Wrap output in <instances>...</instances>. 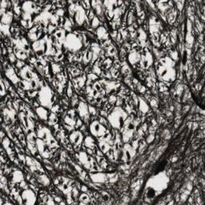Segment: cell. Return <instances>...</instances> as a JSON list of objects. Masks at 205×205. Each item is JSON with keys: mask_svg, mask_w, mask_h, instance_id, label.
I'll return each instance as SVG.
<instances>
[{"mask_svg": "<svg viewBox=\"0 0 205 205\" xmlns=\"http://www.w3.org/2000/svg\"><path fill=\"white\" fill-rule=\"evenodd\" d=\"M19 75L21 76L22 79H23V80L31 81L36 76V74L33 72L30 66H24L19 71Z\"/></svg>", "mask_w": 205, "mask_h": 205, "instance_id": "obj_11", "label": "cell"}, {"mask_svg": "<svg viewBox=\"0 0 205 205\" xmlns=\"http://www.w3.org/2000/svg\"><path fill=\"white\" fill-rule=\"evenodd\" d=\"M151 104H152V107L155 106V107H156L158 106V104H157V103H156V100H154V99H153V100H152V102H151Z\"/></svg>", "mask_w": 205, "mask_h": 205, "instance_id": "obj_45", "label": "cell"}, {"mask_svg": "<svg viewBox=\"0 0 205 205\" xmlns=\"http://www.w3.org/2000/svg\"><path fill=\"white\" fill-rule=\"evenodd\" d=\"M175 62L170 58H163L160 59L158 74L164 81L172 82L175 80L176 71L175 69Z\"/></svg>", "mask_w": 205, "mask_h": 205, "instance_id": "obj_2", "label": "cell"}, {"mask_svg": "<svg viewBox=\"0 0 205 205\" xmlns=\"http://www.w3.org/2000/svg\"><path fill=\"white\" fill-rule=\"evenodd\" d=\"M140 59L141 55H139V53L136 52V51L131 52V53L129 54V55H128V61H129V63L132 65L140 63Z\"/></svg>", "mask_w": 205, "mask_h": 205, "instance_id": "obj_21", "label": "cell"}, {"mask_svg": "<svg viewBox=\"0 0 205 205\" xmlns=\"http://www.w3.org/2000/svg\"><path fill=\"white\" fill-rule=\"evenodd\" d=\"M57 15H63V10H59V11H57Z\"/></svg>", "mask_w": 205, "mask_h": 205, "instance_id": "obj_48", "label": "cell"}, {"mask_svg": "<svg viewBox=\"0 0 205 205\" xmlns=\"http://www.w3.org/2000/svg\"><path fill=\"white\" fill-rule=\"evenodd\" d=\"M80 200L84 202V203H89V197L86 194H82L80 196Z\"/></svg>", "mask_w": 205, "mask_h": 205, "instance_id": "obj_37", "label": "cell"}, {"mask_svg": "<svg viewBox=\"0 0 205 205\" xmlns=\"http://www.w3.org/2000/svg\"><path fill=\"white\" fill-rule=\"evenodd\" d=\"M9 58H10V60H11V63H15V60H16V59H15V58H16V56H15V55H14L13 53H10Z\"/></svg>", "mask_w": 205, "mask_h": 205, "instance_id": "obj_42", "label": "cell"}, {"mask_svg": "<svg viewBox=\"0 0 205 205\" xmlns=\"http://www.w3.org/2000/svg\"><path fill=\"white\" fill-rule=\"evenodd\" d=\"M10 144H11V141H10V139H8L7 137H5V138L2 139V145H3L4 148H5L6 150H7V152L9 151Z\"/></svg>", "mask_w": 205, "mask_h": 205, "instance_id": "obj_34", "label": "cell"}, {"mask_svg": "<svg viewBox=\"0 0 205 205\" xmlns=\"http://www.w3.org/2000/svg\"><path fill=\"white\" fill-rule=\"evenodd\" d=\"M89 113L91 116H95L96 115V110L92 107H89Z\"/></svg>", "mask_w": 205, "mask_h": 205, "instance_id": "obj_41", "label": "cell"}, {"mask_svg": "<svg viewBox=\"0 0 205 205\" xmlns=\"http://www.w3.org/2000/svg\"><path fill=\"white\" fill-rule=\"evenodd\" d=\"M36 146L40 155L44 158H48L50 156V152L48 151L46 144L42 139H36Z\"/></svg>", "mask_w": 205, "mask_h": 205, "instance_id": "obj_14", "label": "cell"}, {"mask_svg": "<svg viewBox=\"0 0 205 205\" xmlns=\"http://www.w3.org/2000/svg\"><path fill=\"white\" fill-rule=\"evenodd\" d=\"M1 86H2V91H1V95H2V96H3V95L7 93V91H5V88H6V89H7V88H6V86H4L3 80H2V83H1Z\"/></svg>", "mask_w": 205, "mask_h": 205, "instance_id": "obj_40", "label": "cell"}, {"mask_svg": "<svg viewBox=\"0 0 205 205\" xmlns=\"http://www.w3.org/2000/svg\"><path fill=\"white\" fill-rule=\"evenodd\" d=\"M127 118V114L126 113L125 111L123 110L120 107H117L109 115L107 120H108L109 124H111V126L113 128L120 129V128L124 127Z\"/></svg>", "mask_w": 205, "mask_h": 205, "instance_id": "obj_3", "label": "cell"}, {"mask_svg": "<svg viewBox=\"0 0 205 205\" xmlns=\"http://www.w3.org/2000/svg\"><path fill=\"white\" fill-rule=\"evenodd\" d=\"M84 145L88 148H90V149H94L95 147V140L91 136L86 137V139H84Z\"/></svg>", "mask_w": 205, "mask_h": 205, "instance_id": "obj_27", "label": "cell"}, {"mask_svg": "<svg viewBox=\"0 0 205 205\" xmlns=\"http://www.w3.org/2000/svg\"><path fill=\"white\" fill-rule=\"evenodd\" d=\"M1 31L5 35L9 36L11 33H10V26L9 25H4L1 23Z\"/></svg>", "mask_w": 205, "mask_h": 205, "instance_id": "obj_31", "label": "cell"}, {"mask_svg": "<svg viewBox=\"0 0 205 205\" xmlns=\"http://www.w3.org/2000/svg\"><path fill=\"white\" fill-rule=\"evenodd\" d=\"M37 181L38 183H39L41 185L44 187H48L50 185V180L48 176L44 174H42V175H39L37 176Z\"/></svg>", "mask_w": 205, "mask_h": 205, "instance_id": "obj_25", "label": "cell"}, {"mask_svg": "<svg viewBox=\"0 0 205 205\" xmlns=\"http://www.w3.org/2000/svg\"><path fill=\"white\" fill-rule=\"evenodd\" d=\"M22 8H23V13L28 14V15H31V14L37 11V6L32 2H25L23 4Z\"/></svg>", "mask_w": 205, "mask_h": 205, "instance_id": "obj_15", "label": "cell"}, {"mask_svg": "<svg viewBox=\"0 0 205 205\" xmlns=\"http://www.w3.org/2000/svg\"><path fill=\"white\" fill-rule=\"evenodd\" d=\"M75 20L76 24L78 26H82L84 25V22L87 19V15L85 14V11L81 6L75 7Z\"/></svg>", "mask_w": 205, "mask_h": 205, "instance_id": "obj_8", "label": "cell"}, {"mask_svg": "<svg viewBox=\"0 0 205 205\" xmlns=\"http://www.w3.org/2000/svg\"><path fill=\"white\" fill-rule=\"evenodd\" d=\"M35 112H36L37 116H39L40 120H43V121H47L48 120V118H49V114H48V110L46 109V107H37L35 109Z\"/></svg>", "mask_w": 205, "mask_h": 205, "instance_id": "obj_18", "label": "cell"}, {"mask_svg": "<svg viewBox=\"0 0 205 205\" xmlns=\"http://www.w3.org/2000/svg\"><path fill=\"white\" fill-rule=\"evenodd\" d=\"M23 179H24V177H23V173L20 171H15L12 174V182L15 183V184L21 183L22 181L24 180Z\"/></svg>", "mask_w": 205, "mask_h": 205, "instance_id": "obj_23", "label": "cell"}, {"mask_svg": "<svg viewBox=\"0 0 205 205\" xmlns=\"http://www.w3.org/2000/svg\"><path fill=\"white\" fill-rule=\"evenodd\" d=\"M15 56L19 58V59H26L27 58V55L23 50H19L15 51Z\"/></svg>", "mask_w": 205, "mask_h": 205, "instance_id": "obj_30", "label": "cell"}, {"mask_svg": "<svg viewBox=\"0 0 205 205\" xmlns=\"http://www.w3.org/2000/svg\"><path fill=\"white\" fill-rule=\"evenodd\" d=\"M99 147H100V149L102 150V152H104V153H107V152L110 150V145H109L106 141H101V142L99 143Z\"/></svg>", "mask_w": 205, "mask_h": 205, "instance_id": "obj_29", "label": "cell"}, {"mask_svg": "<svg viewBox=\"0 0 205 205\" xmlns=\"http://www.w3.org/2000/svg\"><path fill=\"white\" fill-rule=\"evenodd\" d=\"M53 93L48 86H43L38 92V100L40 105L46 108H51L52 107Z\"/></svg>", "mask_w": 205, "mask_h": 205, "instance_id": "obj_5", "label": "cell"}, {"mask_svg": "<svg viewBox=\"0 0 205 205\" xmlns=\"http://www.w3.org/2000/svg\"><path fill=\"white\" fill-rule=\"evenodd\" d=\"M116 98L115 96H111L110 99H109V102H111V103H114V102H116Z\"/></svg>", "mask_w": 205, "mask_h": 205, "instance_id": "obj_44", "label": "cell"}, {"mask_svg": "<svg viewBox=\"0 0 205 205\" xmlns=\"http://www.w3.org/2000/svg\"><path fill=\"white\" fill-rule=\"evenodd\" d=\"M91 180L94 183H97V184H103L106 182L107 175L103 173H95V174H91Z\"/></svg>", "mask_w": 205, "mask_h": 205, "instance_id": "obj_19", "label": "cell"}, {"mask_svg": "<svg viewBox=\"0 0 205 205\" xmlns=\"http://www.w3.org/2000/svg\"><path fill=\"white\" fill-rule=\"evenodd\" d=\"M153 63V58L150 52H146L144 55H141L140 65L143 68H148Z\"/></svg>", "mask_w": 205, "mask_h": 205, "instance_id": "obj_13", "label": "cell"}, {"mask_svg": "<svg viewBox=\"0 0 205 205\" xmlns=\"http://www.w3.org/2000/svg\"><path fill=\"white\" fill-rule=\"evenodd\" d=\"M170 184V179L167 172L161 171L152 175L148 179L144 187L145 199H155L167 189Z\"/></svg>", "mask_w": 205, "mask_h": 205, "instance_id": "obj_1", "label": "cell"}, {"mask_svg": "<svg viewBox=\"0 0 205 205\" xmlns=\"http://www.w3.org/2000/svg\"><path fill=\"white\" fill-rule=\"evenodd\" d=\"M22 65H23V62H22V61H18V62H17V66H18V67H19V68H20Z\"/></svg>", "mask_w": 205, "mask_h": 205, "instance_id": "obj_47", "label": "cell"}, {"mask_svg": "<svg viewBox=\"0 0 205 205\" xmlns=\"http://www.w3.org/2000/svg\"><path fill=\"white\" fill-rule=\"evenodd\" d=\"M63 47L70 52H77L83 48L82 39L74 33H69L66 36L63 43Z\"/></svg>", "mask_w": 205, "mask_h": 205, "instance_id": "obj_4", "label": "cell"}, {"mask_svg": "<svg viewBox=\"0 0 205 205\" xmlns=\"http://www.w3.org/2000/svg\"><path fill=\"white\" fill-rule=\"evenodd\" d=\"M48 120H49L51 125H55V124H56V122H57V117H56V116H55V114H51L49 116Z\"/></svg>", "mask_w": 205, "mask_h": 205, "instance_id": "obj_36", "label": "cell"}, {"mask_svg": "<svg viewBox=\"0 0 205 205\" xmlns=\"http://www.w3.org/2000/svg\"><path fill=\"white\" fill-rule=\"evenodd\" d=\"M46 44H47V42H46L45 39L37 40V41H35V42L33 43V50L35 51V53L38 55V56H42V55H43L44 54H45Z\"/></svg>", "mask_w": 205, "mask_h": 205, "instance_id": "obj_10", "label": "cell"}, {"mask_svg": "<svg viewBox=\"0 0 205 205\" xmlns=\"http://www.w3.org/2000/svg\"><path fill=\"white\" fill-rule=\"evenodd\" d=\"M83 58H84V61L85 63H88V62H90V61L91 60V58H92V52H91V51H87V52L84 54Z\"/></svg>", "mask_w": 205, "mask_h": 205, "instance_id": "obj_32", "label": "cell"}, {"mask_svg": "<svg viewBox=\"0 0 205 205\" xmlns=\"http://www.w3.org/2000/svg\"><path fill=\"white\" fill-rule=\"evenodd\" d=\"M78 113L80 118L84 121V123L87 124L90 119L89 107L86 104L85 102H80V104L78 106Z\"/></svg>", "mask_w": 205, "mask_h": 205, "instance_id": "obj_9", "label": "cell"}, {"mask_svg": "<svg viewBox=\"0 0 205 205\" xmlns=\"http://www.w3.org/2000/svg\"><path fill=\"white\" fill-rule=\"evenodd\" d=\"M99 26V20L98 18L94 16V18L91 19V27L94 28H98Z\"/></svg>", "mask_w": 205, "mask_h": 205, "instance_id": "obj_35", "label": "cell"}, {"mask_svg": "<svg viewBox=\"0 0 205 205\" xmlns=\"http://www.w3.org/2000/svg\"><path fill=\"white\" fill-rule=\"evenodd\" d=\"M96 34L99 39H107V38H108V34L107 32L106 29L103 27H100L97 28Z\"/></svg>", "mask_w": 205, "mask_h": 205, "instance_id": "obj_24", "label": "cell"}, {"mask_svg": "<svg viewBox=\"0 0 205 205\" xmlns=\"http://www.w3.org/2000/svg\"><path fill=\"white\" fill-rule=\"evenodd\" d=\"M71 94H72V91H71V87H69V88H68V91H67V95H68L69 97H71Z\"/></svg>", "mask_w": 205, "mask_h": 205, "instance_id": "obj_46", "label": "cell"}, {"mask_svg": "<svg viewBox=\"0 0 205 205\" xmlns=\"http://www.w3.org/2000/svg\"><path fill=\"white\" fill-rule=\"evenodd\" d=\"M21 197L25 204H34L36 203V195L31 189H25L22 192Z\"/></svg>", "mask_w": 205, "mask_h": 205, "instance_id": "obj_7", "label": "cell"}, {"mask_svg": "<svg viewBox=\"0 0 205 205\" xmlns=\"http://www.w3.org/2000/svg\"><path fill=\"white\" fill-rule=\"evenodd\" d=\"M90 131L94 136L100 137L106 135L107 130L104 126L102 125L99 121H93L90 124Z\"/></svg>", "mask_w": 205, "mask_h": 205, "instance_id": "obj_6", "label": "cell"}, {"mask_svg": "<svg viewBox=\"0 0 205 205\" xmlns=\"http://www.w3.org/2000/svg\"><path fill=\"white\" fill-rule=\"evenodd\" d=\"M95 2V6H93L94 8H95V11H96V14L98 15H100L101 13H102V4H101L100 2Z\"/></svg>", "mask_w": 205, "mask_h": 205, "instance_id": "obj_33", "label": "cell"}, {"mask_svg": "<svg viewBox=\"0 0 205 205\" xmlns=\"http://www.w3.org/2000/svg\"><path fill=\"white\" fill-rule=\"evenodd\" d=\"M52 70H53L54 73L59 72V71H60V66H59V65L56 64V63H54V64H52Z\"/></svg>", "mask_w": 205, "mask_h": 205, "instance_id": "obj_38", "label": "cell"}, {"mask_svg": "<svg viewBox=\"0 0 205 205\" xmlns=\"http://www.w3.org/2000/svg\"><path fill=\"white\" fill-rule=\"evenodd\" d=\"M154 138H155V136H154V135H150V136L148 137V139H147V141H148V143H152V141L154 140Z\"/></svg>", "mask_w": 205, "mask_h": 205, "instance_id": "obj_43", "label": "cell"}, {"mask_svg": "<svg viewBox=\"0 0 205 205\" xmlns=\"http://www.w3.org/2000/svg\"><path fill=\"white\" fill-rule=\"evenodd\" d=\"M6 76L14 84H17L20 82V79L18 77L17 75H16V73H15V71L12 67H9V68L7 69Z\"/></svg>", "mask_w": 205, "mask_h": 205, "instance_id": "obj_16", "label": "cell"}, {"mask_svg": "<svg viewBox=\"0 0 205 205\" xmlns=\"http://www.w3.org/2000/svg\"><path fill=\"white\" fill-rule=\"evenodd\" d=\"M55 37L56 38V39L58 40V42L63 44L65 39H66V35H65V30H57V31L55 33Z\"/></svg>", "mask_w": 205, "mask_h": 205, "instance_id": "obj_26", "label": "cell"}, {"mask_svg": "<svg viewBox=\"0 0 205 205\" xmlns=\"http://www.w3.org/2000/svg\"><path fill=\"white\" fill-rule=\"evenodd\" d=\"M65 29H66V30H70L71 28V22L69 21L68 19H66V22H65Z\"/></svg>", "mask_w": 205, "mask_h": 205, "instance_id": "obj_39", "label": "cell"}, {"mask_svg": "<svg viewBox=\"0 0 205 205\" xmlns=\"http://www.w3.org/2000/svg\"><path fill=\"white\" fill-rule=\"evenodd\" d=\"M79 160H80V162L82 163V164L84 166L86 169H90L91 167V161L89 160V158L88 156L87 155V153L84 152H81L79 154Z\"/></svg>", "mask_w": 205, "mask_h": 205, "instance_id": "obj_17", "label": "cell"}, {"mask_svg": "<svg viewBox=\"0 0 205 205\" xmlns=\"http://www.w3.org/2000/svg\"><path fill=\"white\" fill-rule=\"evenodd\" d=\"M12 20H13V14L11 12H6L3 15H2V19H1V23L4 25H10L11 23Z\"/></svg>", "mask_w": 205, "mask_h": 205, "instance_id": "obj_22", "label": "cell"}, {"mask_svg": "<svg viewBox=\"0 0 205 205\" xmlns=\"http://www.w3.org/2000/svg\"><path fill=\"white\" fill-rule=\"evenodd\" d=\"M70 140L71 144L75 147L80 146L84 140V135L80 131H73L70 135Z\"/></svg>", "mask_w": 205, "mask_h": 205, "instance_id": "obj_12", "label": "cell"}, {"mask_svg": "<svg viewBox=\"0 0 205 205\" xmlns=\"http://www.w3.org/2000/svg\"><path fill=\"white\" fill-rule=\"evenodd\" d=\"M51 18H52V16H51L48 11H44L36 19L37 21H39V23H43L44 26H47V25L48 24V23H49L50 19H51Z\"/></svg>", "mask_w": 205, "mask_h": 205, "instance_id": "obj_20", "label": "cell"}, {"mask_svg": "<svg viewBox=\"0 0 205 205\" xmlns=\"http://www.w3.org/2000/svg\"><path fill=\"white\" fill-rule=\"evenodd\" d=\"M82 190L84 191V192H87V191H88V189H87V188H86V187H83V188H82Z\"/></svg>", "mask_w": 205, "mask_h": 205, "instance_id": "obj_49", "label": "cell"}, {"mask_svg": "<svg viewBox=\"0 0 205 205\" xmlns=\"http://www.w3.org/2000/svg\"><path fill=\"white\" fill-rule=\"evenodd\" d=\"M139 109H140L141 112L143 113H147L149 110V107H148V103L146 102V101H144L142 99H139Z\"/></svg>", "mask_w": 205, "mask_h": 205, "instance_id": "obj_28", "label": "cell"}]
</instances>
